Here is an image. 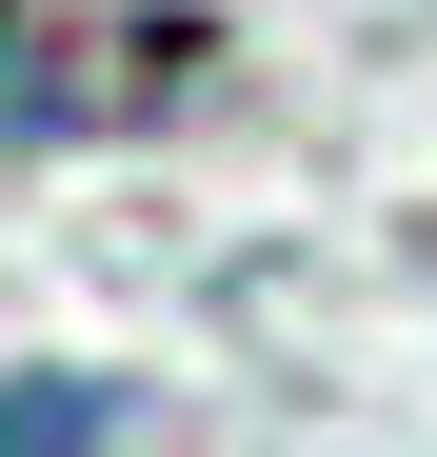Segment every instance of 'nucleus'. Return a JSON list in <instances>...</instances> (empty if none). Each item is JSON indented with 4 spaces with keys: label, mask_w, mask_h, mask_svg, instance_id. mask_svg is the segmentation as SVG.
I'll use <instances>...</instances> for the list:
<instances>
[{
    "label": "nucleus",
    "mask_w": 437,
    "mask_h": 457,
    "mask_svg": "<svg viewBox=\"0 0 437 457\" xmlns=\"http://www.w3.org/2000/svg\"><path fill=\"white\" fill-rule=\"evenodd\" d=\"M21 437H139V398L120 378H0V457Z\"/></svg>",
    "instance_id": "obj_1"
}]
</instances>
